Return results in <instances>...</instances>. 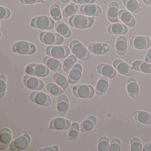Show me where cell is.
Instances as JSON below:
<instances>
[{
	"mask_svg": "<svg viewBox=\"0 0 151 151\" xmlns=\"http://www.w3.org/2000/svg\"><path fill=\"white\" fill-rule=\"evenodd\" d=\"M96 71L100 75L112 79L116 77L117 73L114 68L106 63H100L97 66Z\"/></svg>",
	"mask_w": 151,
	"mask_h": 151,
	"instance_id": "ac0fdd59",
	"label": "cell"
},
{
	"mask_svg": "<svg viewBox=\"0 0 151 151\" xmlns=\"http://www.w3.org/2000/svg\"><path fill=\"white\" fill-rule=\"evenodd\" d=\"M94 18L81 15H75L70 17L69 24L72 28L78 29H89L93 25Z\"/></svg>",
	"mask_w": 151,
	"mask_h": 151,
	"instance_id": "6da1fadb",
	"label": "cell"
},
{
	"mask_svg": "<svg viewBox=\"0 0 151 151\" xmlns=\"http://www.w3.org/2000/svg\"><path fill=\"white\" fill-rule=\"evenodd\" d=\"M128 32V28L126 25L118 23L112 24L107 28V32L110 35H124Z\"/></svg>",
	"mask_w": 151,
	"mask_h": 151,
	"instance_id": "603a6c76",
	"label": "cell"
},
{
	"mask_svg": "<svg viewBox=\"0 0 151 151\" xmlns=\"http://www.w3.org/2000/svg\"><path fill=\"white\" fill-rule=\"evenodd\" d=\"M59 147L57 146H53L48 147L45 148H41L38 150V151H59Z\"/></svg>",
	"mask_w": 151,
	"mask_h": 151,
	"instance_id": "bcb514c9",
	"label": "cell"
},
{
	"mask_svg": "<svg viewBox=\"0 0 151 151\" xmlns=\"http://www.w3.org/2000/svg\"><path fill=\"white\" fill-rule=\"evenodd\" d=\"M128 39L125 36H120L116 39L115 49L116 53L119 56H124L127 51Z\"/></svg>",
	"mask_w": 151,
	"mask_h": 151,
	"instance_id": "cb8c5ba5",
	"label": "cell"
},
{
	"mask_svg": "<svg viewBox=\"0 0 151 151\" xmlns=\"http://www.w3.org/2000/svg\"><path fill=\"white\" fill-rule=\"evenodd\" d=\"M71 122L69 120L62 117H57L51 120L49 129L58 130H67L70 128Z\"/></svg>",
	"mask_w": 151,
	"mask_h": 151,
	"instance_id": "9a60e30c",
	"label": "cell"
},
{
	"mask_svg": "<svg viewBox=\"0 0 151 151\" xmlns=\"http://www.w3.org/2000/svg\"><path fill=\"white\" fill-rule=\"evenodd\" d=\"M70 50L67 46H49L46 48L45 52L50 57L57 59H63L69 55Z\"/></svg>",
	"mask_w": 151,
	"mask_h": 151,
	"instance_id": "52a82bcc",
	"label": "cell"
},
{
	"mask_svg": "<svg viewBox=\"0 0 151 151\" xmlns=\"http://www.w3.org/2000/svg\"><path fill=\"white\" fill-rule=\"evenodd\" d=\"M69 47L73 54L80 60H89L91 58V52L78 40L71 41L70 43Z\"/></svg>",
	"mask_w": 151,
	"mask_h": 151,
	"instance_id": "7a4b0ae2",
	"label": "cell"
},
{
	"mask_svg": "<svg viewBox=\"0 0 151 151\" xmlns=\"http://www.w3.org/2000/svg\"><path fill=\"white\" fill-rule=\"evenodd\" d=\"M70 1V0H60L61 2L63 4H67Z\"/></svg>",
	"mask_w": 151,
	"mask_h": 151,
	"instance_id": "f907efd6",
	"label": "cell"
},
{
	"mask_svg": "<svg viewBox=\"0 0 151 151\" xmlns=\"http://www.w3.org/2000/svg\"><path fill=\"white\" fill-rule=\"evenodd\" d=\"M77 60V57L75 55L68 56L63 62V71L67 74H68L76 63Z\"/></svg>",
	"mask_w": 151,
	"mask_h": 151,
	"instance_id": "d590c367",
	"label": "cell"
},
{
	"mask_svg": "<svg viewBox=\"0 0 151 151\" xmlns=\"http://www.w3.org/2000/svg\"><path fill=\"white\" fill-rule=\"evenodd\" d=\"M50 14L54 21L59 22L62 19V14L60 6L57 4H54L50 8Z\"/></svg>",
	"mask_w": 151,
	"mask_h": 151,
	"instance_id": "8d00e7d4",
	"label": "cell"
},
{
	"mask_svg": "<svg viewBox=\"0 0 151 151\" xmlns=\"http://www.w3.org/2000/svg\"><path fill=\"white\" fill-rule=\"evenodd\" d=\"M79 11L82 14L87 16L99 17L102 13L101 8L99 6L93 4L82 5Z\"/></svg>",
	"mask_w": 151,
	"mask_h": 151,
	"instance_id": "2e32d148",
	"label": "cell"
},
{
	"mask_svg": "<svg viewBox=\"0 0 151 151\" xmlns=\"http://www.w3.org/2000/svg\"><path fill=\"white\" fill-rule=\"evenodd\" d=\"M122 2L126 9L132 13L138 14L142 10V6L137 0H123Z\"/></svg>",
	"mask_w": 151,
	"mask_h": 151,
	"instance_id": "1f68e13d",
	"label": "cell"
},
{
	"mask_svg": "<svg viewBox=\"0 0 151 151\" xmlns=\"http://www.w3.org/2000/svg\"><path fill=\"white\" fill-rule=\"evenodd\" d=\"M142 1L146 5L151 6V0H142Z\"/></svg>",
	"mask_w": 151,
	"mask_h": 151,
	"instance_id": "681fc988",
	"label": "cell"
},
{
	"mask_svg": "<svg viewBox=\"0 0 151 151\" xmlns=\"http://www.w3.org/2000/svg\"><path fill=\"white\" fill-rule=\"evenodd\" d=\"M132 68L136 71L145 74L151 73V64L145 61L142 60L135 61L132 63Z\"/></svg>",
	"mask_w": 151,
	"mask_h": 151,
	"instance_id": "f546056e",
	"label": "cell"
},
{
	"mask_svg": "<svg viewBox=\"0 0 151 151\" xmlns=\"http://www.w3.org/2000/svg\"><path fill=\"white\" fill-rule=\"evenodd\" d=\"M72 1L75 3L83 5L93 4L96 1V0H72Z\"/></svg>",
	"mask_w": 151,
	"mask_h": 151,
	"instance_id": "f6af8a7d",
	"label": "cell"
},
{
	"mask_svg": "<svg viewBox=\"0 0 151 151\" xmlns=\"http://www.w3.org/2000/svg\"><path fill=\"white\" fill-rule=\"evenodd\" d=\"M25 72L27 75L39 78L47 77L50 73V70L44 64L40 63H30L26 66Z\"/></svg>",
	"mask_w": 151,
	"mask_h": 151,
	"instance_id": "277c9868",
	"label": "cell"
},
{
	"mask_svg": "<svg viewBox=\"0 0 151 151\" xmlns=\"http://www.w3.org/2000/svg\"><path fill=\"white\" fill-rule=\"evenodd\" d=\"M6 77L4 75L0 76V99L5 97L6 90Z\"/></svg>",
	"mask_w": 151,
	"mask_h": 151,
	"instance_id": "60d3db41",
	"label": "cell"
},
{
	"mask_svg": "<svg viewBox=\"0 0 151 151\" xmlns=\"http://www.w3.org/2000/svg\"><path fill=\"white\" fill-rule=\"evenodd\" d=\"M122 143L120 139L117 138L111 140L109 145V151H120L121 149Z\"/></svg>",
	"mask_w": 151,
	"mask_h": 151,
	"instance_id": "b9f144b4",
	"label": "cell"
},
{
	"mask_svg": "<svg viewBox=\"0 0 151 151\" xmlns=\"http://www.w3.org/2000/svg\"><path fill=\"white\" fill-rule=\"evenodd\" d=\"M109 85V81L107 78L103 76L100 77L95 87V92L96 95L101 96L105 94L108 88Z\"/></svg>",
	"mask_w": 151,
	"mask_h": 151,
	"instance_id": "83f0119b",
	"label": "cell"
},
{
	"mask_svg": "<svg viewBox=\"0 0 151 151\" xmlns=\"http://www.w3.org/2000/svg\"><path fill=\"white\" fill-rule=\"evenodd\" d=\"M132 118L145 124H151V115L145 111L138 110L133 113Z\"/></svg>",
	"mask_w": 151,
	"mask_h": 151,
	"instance_id": "4dcf8cb0",
	"label": "cell"
},
{
	"mask_svg": "<svg viewBox=\"0 0 151 151\" xmlns=\"http://www.w3.org/2000/svg\"><path fill=\"white\" fill-rule=\"evenodd\" d=\"M143 151H151V142L146 144L143 148Z\"/></svg>",
	"mask_w": 151,
	"mask_h": 151,
	"instance_id": "c3c4849f",
	"label": "cell"
},
{
	"mask_svg": "<svg viewBox=\"0 0 151 151\" xmlns=\"http://www.w3.org/2000/svg\"><path fill=\"white\" fill-rule=\"evenodd\" d=\"M119 4L116 1H112L109 4L107 11V17L112 23H116L119 20Z\"/></svg>",
	"mask_w": 151,
	"mask_h": 151,
	"instance_id": "d6986e66",
	"label": "cell"
},
{
	"mask_svg": "<svg viewBox=\"0 0 151 151\" xmlns=\"http://www.w3.org/2000/svg\"><path fill=\"white\" fill-rule=\"evenodd\" d=\"M80 126L77 122H73L71 124L68 133V138L70 141H74L77 139L80 132Z\"/></svg>",
	"mask_w": 151,
	"mask_h": 151,
	"instance_id": "e575fe53",
	"label": "cell"
},
{
	"mask_svg": "<svg viewBox=\"0 0 151 151\" xmlns=\"http://www.w3.org/2000/svg\"><path fill=\"white\" fill-rule=\"evenodd\" d=\"M29 98L32 102L42 106H49L52 104L50 96L42 92H32L30 94Z\"/></svg>",
	"mask_w": 151,
	"mask_h": 151,
	"instance_id": "8fae6325",
	"label": "cell"
},
{
	"mask_svg": "<svg viewBox=\"0 0 151 151\" xmlns=\"http://www.w3.org/2000/svg\"><path fill=\"white\" fill-rule=\"evenodd\" d=\"M22 4L23 5H32L36 3H41L44 0H19Z\"/></svg>",
	"mask_w": 151,
	"mask_h": 151,
	"instance_id": "ee69618b",
	"label": "cell"
},
{
	"mask_svg": "<svg viewBox=\"0 0 151 151\" xmlns=\"http://www.w3.org/2000/svg\"><path fill=\"white\" fill-rule=\"evenodd\" d=\"M31 25L32 28L41 30H52L55 27L54 20L46 16H40L32 19Z\"/></svg>",
	"mask_w": 151,
	"mask_h": 151,
	"instance_id": "3957f363",
	"label": "cell"
},
{
	"mask_svg": "<svg viewBox=\"0 0 151 151\" xmlns=\"http://www.w3.org/2000/svg\"><path fill=\"white\" fill-rule=\"evenodd\" d=\"M39 39L43 44L47 45H60L63 44L64 37L58 33L42 32L40 34Z\"/></svg>",
	"mask_w": 151,
	"mask_h": 151,
	"instance_id": "5b68a950",
	"label": "cell"
},
{
	"mask_svg": "<svg viewBox=\"0 0 151 151\" xmlns=\"http://www.w3.org/2000/svg\"><path fill=\"white\" fill-rule=\"evenodd\" d=\"M109 138L106 136L100 138L98 142V150L99 151H107L109 150Z\"/></svg>",
	"mask_w": 151,
	"mask_h": 151,
	"instance_id": "f35d334b",
	"label": "cell"
},
{
	"mask_svg": "<svg viewBox=\"0 0 151 151\" xmlns=\"http://www.w3.org/2000/svg\"><path fill=\"white\" fill-rule=\"evenodd\" d=\"M23 81L24 86L30 90L41 91L45 87V83L43 81L30 75H25Z\"/></svg>",
	"mask_w": 151,
	"mask_h": 151,
	"instance_id": "7c38bea8",
	"label": "cell"
},
{
	"mask_svg": "<svg viewBox=\"0 0 151 151\" xmlns=\"http://www.w3.org/2000/svg\"><path fill=\"white\" fill-rule=\"evenodd\" d=\"M127 90L128 94L133 98H137L139 93V87L135 78H130L127 82Z\"/></svg>",
	"mask_w": 151,
	"mask_h": 151,
	"instance_id": "484cf974",
	"label": "cell"
},
{
	"mask_svg": "<svg viewBox=\"0 0 151 151\" xmlns=\"http://www.w3.org/2000/svg\"><path fill=\"white\" fill-rule=\"evenodd\" d=\"M73 95L77 98L90 99L94 96V90L91 86L89 85H78L72 88Z\"/></svg>",
	"mask_w": 151,
	"mask_h": 151,
	"instance_id": "ba28073f",
	"label": "cell"
},
{
	"mask_svg": "<svg viewBox=\"0 0 151 151\" xmlns=\"http://www.w3.org/2000/svg\"><path fill=\"white\" fill-rule=\"evenodd\" d=\"M11 16V12L9 9L5 7L0 6V19L6 20L8 19Z\"/></svg>",
	"mask_w": 151,
	"mask_h": 151,
	"instance_id": "7bdbcfd3",
	"label": "cell"
},
{
	"mask_svg": "<svg viewBox=\"0 0 151 151\" xmlns=\"http://www.w3.org/2000/svg\"><path fill=\"white\" fill-rule=\"evenodd\" d=\"M31 140V139L29 134H24L11 142L9 149L12 151H22L29 146Z\"/></svg>",
	"mask_w": 151,
	"mask_h": 151,
	"instance_id": "9c48e42d",
	"label": "cell"
},
{
	"mask_svg": "<svg viewBox=\"0 0 151 151\" xmlns=\"http://www.w3.org/2000/svg\"><path fill=\"white\" fill-rule=\"evenodd\" d=\"M130 148L132 151H140L142 150V143L137 137H132L130 140Z\"/></svg>",
	"mask_w": 151,
	"mask_h": 151,
	"instance_id": "ab89813d",
	"label": "cell"
},
{
	"mask_svg": "<svg viewBox=\"0 0 151 151\" xmlns=\"http://www.w3.org/2000/svg\"></svg>",
	"mask_w": 151,
	"mask_h": 151,
	"instance_id": "816d5d0a",
	"label": "cell"
},
{
	"mask_svg": "<svg viewBox=\"0 0 151 151\" xmlns=\"http://www.w3.org/2000/svg\"><path fill=\"white\" fill-rule=\"evenodd\" d=\"M129 44L131 46L137 50H145L151 47V39L145 36H134L130 38Z\"/></svg>",
	"mask_w": 151,
	"mask_h": 151,
	"instance_id": "30bf717a",
	"label": "cell"
},
{
	"mask_svg": "<svg viewBox=\"0 0 151 151\" xmlns=\"http://www.w3.org/2000/svg\"><path fill=\"white\" fill-rule=\"evenodd\" d=\"M54 81L59 85L63 91H65L69 86L68 80L62 74L59 73H55L52 76Z\"/></svg>",
	"mask_w": 151,
	"mask_h": 151,
	"instance_id": "d6a6232c",
	"label": "cell"
},
{
	"mask_svg": "<svg viewBox=\"0 0 151 151\" xmlns=\"http://www.w3.org/2000/svg\"><path fill=\"white\" fill-rule=\"evenodd\" d=\"M113 67L121 75L130 76L134 74V70L122 60H115L113 62Z\"/></svg>",
	"mask_w": 151,
	"mask_h": 151,
	"instance_id": "4fadbf2b",
	"label": "cell"
},
{
	"mask_svg": "<svg viewBox=\"0 0 151 151\" xmlns=\"http://www.w3.org/2000/svg\"><path fill=\"white\" fill-rule=\"evenodd\" d=\"M70 104L68 99L64 94L60 95L57 99V111L59 115L66 114L69 109Z\"/></svg>",
	"mask_w": 151,
	"mask_h": 151,
	"instance_id": "ffe728a7",
	"label": "cell"
},
{
	"mask_svg": "<svg viewBox=\"0 0 151 151\" xmlns=\"http://www.w3.org/2000/svg\"><path fill=\"white\" fill-rule=\"evenodd\" d=\"M55 29L61 36L63 37L69 38L72 35V32L68 26L62 21L56 22L55 24Z\"/></svg>",
	"mask_w": 151,
	"mask_h": 151,
	"instance_id": "f1b7e54d",
	"label": "cell"
},
{
	"mask_svg": "<svg viewBox=\"0 0 151 151\" xmlns=\"http://www.w3.org/2000/svg\"><path fill=\"white\" fill-rule=\"evenodd\" d=\"M43 63L49 69L56 73L62 70L61 63L57 59L49 56H45L43 58Z\"/></svg>",
	"mask_w": 151,
	"mask_h": 151,
	"instance_id": "7402d4cb",
	"label": "cell"
},
{
	"mask_svg": "<svg viewBox=\"0 0 151 151\" xmlns=\"http://www.w3.org/2000/svg\"><path fill=\"white\" fill-rule=\"evenodd\" d=\"M12 49L16 53L24 55H32L37 52V47L35 45L24 41L15 42L13 45Z\"/></svg>",
	"mask_w": 151,
	"mask_h": 151,
	"instance_id": "8992f818",
	"label": "cell"
},
{
	"mask_svg": "<svg viewBox=\"0 0 151 151\" xmlns=\"http://www.w3.org/2000/svg\"><path fill=\"white\" fill-rule=\"evenodd\" d=\"M119 18L128 27L132 28L136 25V21L134 17L127 10H120L119 12Z\"/></svg>",
	"mask_w": 151,
	"mask_h": 151,
	"instance_id": "d4e9b609",
	"label": "cell"
},
{
	"mask_svg": "<svg viewBox=\"0 0 151 151\" xmlns=\"http://www.w3.org/2000/svg\"><path fill=\"white\" fill-rule=\"evenodd\" d=\"M110 49V45L108 43H92L88 46V49L91 53L95 55L106 54Z\"/></svg>",
	"mask_w": 151,
	"mask_h": 151,
	"instance_id": "5bb4252c",
	"label": "cell"
},
{
	"mask_svg": "<svg viewBox=\"0 0 151 151\" xmlns=\"http://www.w3.org/2000/svg\"><path fill=\"white\" fill-rule=\"evenodd\" d=\"M145 61L151 63V47L145 56Z\"/></svg>",
	"mask_w": 151,
	"mask_h": 151,
	"instance_id": "7dc6e473",
	"label": "cell"
},
{
	"mask_svg": "<svg viewBox=\"0 0 151 151\" xmlns=\"http://www.w3.org/2000/svg\"><path fill=\"white\" fill-rule=\"evenodd\" d=\"M46 89L50 94L55 96H60L63 92V90L59 86L53 83L48 84Z\"/></svg>",
	"mask_w": 151,
	"mask_h": 151,
	"instance_id": "74e56055",
	"label": "cell"
},
{
	"mask_svg": "<svg viewBox=\"0 0 151 151\" xmlns=\"http://www.w3.org/2000/svg\"><path fill=\"white\" fill-rule=\"evenodd\" d=\"M78 10V6L76 3H72L66 6L63 9L62 14L64 18H68L73 16L77 12Z\"/></svg>",
	"mask_w": 151,
	"mask_h": 151,
	"instance_id": "836d02e7",
	"label": "cell"
},
{
	"mask_svg": "<svg viewBox=\"0 0 151 151\" xmlns=\"http://www.w3.org/2000/svg\"><path fill=\"white\" fill-rule=\"evenodd\" d=\"M12 139V132L8 128H2L0 135V150H5L10 145Z\"/></svg>",
	"mask_w": 151,
	"mask_h": 151,
	"instance_id": "e0dca14e",
	"label": "cell"
},
{
	"mask_svg": "<svg viewBox=\"0 0 151 151\" xmlns=\"http://www.w3.org/2000/svg\"><path fill=\"white\" fill-rule=\"evenodd\" d=\"M97 122L96 116H90L83 121L80 125V130L82 132H87L91 131L94 128Z\"/></svg>",
	"mask_w": 151,
	"mask_h": 151,
	"instance_id": "4316f807",
	"label": "cell"
},
{
	"mask_svg": "<svg viewBox=\"0 0 151 151\" xmlns=\"http://www.w3.org/2000/svg\"><path fill=\"white\" fill-rule=\"evenodd\" d=\"M82 71V66L79 64H75L70 71L68 76L69 83L74 84L77 83L81 78Z\"/></svg>",
	"mask_w": 151,
	"mask_h": 151,
	"instance_id": "44dd1931",
	"label": "cell"
}]
</instances>
